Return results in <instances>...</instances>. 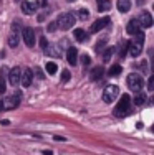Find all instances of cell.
<instances>
[{"mask_svg": "<svg viewBox=\"0 0 154 155\" xmlns=\"http://www.w3.org/2000/svg\"><path fill=\"white\" fill-rule=\"evenodd\" d=\"M88 15H90V12H88L86 8H81V10H80V18H81V20H86Z\"/></svg>", "mask_w": 154, "mask_h": 155, "instance_id": "obj_26", "label": "cell"}, {"mask_svg": "<svg viewBox=\"0 0 154 155\" xmlns=\"http://www.w3.org/2000/svg\"><path fill=\"white\" fill-rule=\"evenodd\" d=\"M115 48H113V46H109V48H106V50L104 51H103V61H104V63H108L109 60H111V54L113 53H115Z\"/></svg>", "mask_w": 154, "mask_h": 155, "instance_id": "obj_22", "label": "cell"}, {"mask_svg": "<svg viewBox=\"0 0 154 155\" xmlns=\"http://www.w3.org/2000/svg\"><path fill=\"white\" fill-rule=\"evenodd\" d=\"M20 101H22V93H15L13 96H9V99L3 102V106L9 107V109H17L18 104H20Z\"/></svg>", "mask_w": 154, "mask_h": 155, "instance_id": "obj_10", "label": "cell"}, {"mask_svg": "<svg viewBox=\"0 0 154 155\" xmlns=\"http://www.w3.org/2000/svg\"><path fill=\"white\" fill-rule=\"evenodd\" d=\"M119 96V87L115 86V84H109V86L104 87V91H103V101L104 102H115V99Z\"/></svg>", "mask_w": 154, "mask_h": 155, "instance_id": "obj_5", "label": "cell"}, {"mask_svg": "<svg viewBox=\"0 0 154 155\" xmlns=\"http://www.w3.org/2000/svg\"><path fill=\"white\" fill-rule=\"evenodd\" d=\"M45 53H46V54H50V56H53V58H60V56H61V53H60V46H58V45H46Z\"/></svg>", "mask_w": 154, "mask_h": 155, "instance_id": "obj_15", "label": "cell"}, {"mask_svg": "<svg viewBox=\"0 0 154 155\" xmlns=\"http://www.w3.org/2000/svg\"><path fill=\"white\" fill-rule=\"evenodd\" d=\"M43 2H45V0H43Z\"/></svg>", "mask_w": 154, "mask_h": 155, "instance_id": "obj_36", "label": "cell"}, {"mask_svg": "<svg viewBox=\"0 0 154 155\" xmlns=\"http://www.w3.org/2000/svg\"><path fill=\"white\" fill-rule=\"evenodd\" d=\"M121 71H123V68H121L119 64H113L111 68H109L108 74H109V76H118V74H119Z\"/></svg>", "mask_w": 154, "mask_h": 155, "instance_id": "obj_24", "label": "cell"}, {"mask_svg": "<svg viewBox=\"0 0 154 155\" xmlns=\"http://www.w3.org/2000/svg\"><path fill=\"white\" fill-rule=\"evenodd\" d=\"M126 31L129 33V35H138V33H141V23H139V20H131L129 23L126 25Z\"/></svg>", "mask_w": 154, "mask_h": 155, "instance_id": "obj_13", "label": "cell"}, {"mask_svg": "<svg viewBox=\"0 0 154 155\" xmlns=\"http://www.w3.org/2000/svg\"><path fill=\"white\" fill-rule=\"evenodd\" d=\"M136 38L133 40V41L129 43V53H131V56H139L141 54V51H142V45H144V35L142 33H138V35H134Z\"/></svg>", "mask_w": 154, "mask_h": 155, "instance_id": "obj_2", "label": "cell"}, {"mask_svg": "<svg viewBox=\"0 0 154 155\" xmlns=\"http://www.w3.org/2000/svg\"><path fill=\"white\" fill-rule=\"evenodd\" d=\"M128 83V87H129L131 91H142V86H144V79L141 78V74H138V73H133V74L128 76L126 79Z\"/></svg>", "mask_w": 154, "mask_h": 155, "instance_id": "obj_4", "label": "cell"}, {"mask_svg": "<svg viewBox=\"0 0 154 155\" xmlns=\"http://www.w3.org/2000/svg\"><path fill=\"white\" fill-rule=\"evenodd\" d=\"M104 74V68L103 66H96V68H93L91 69V74H90V78L93 81H98V79H101V76Z\"/></svg>", "mask_w": 154, "mask_h": 155, "instance_id": "obj_17", "label": "cell"}, {"mask_svg": "<svg viewBox=\"0 0 154 155\" xmlns=\"http://www.w3.org/2000/svg\"><path fill=\"white\" fill-rule=\"evenodd\" d=\"M35 73H36V76H38V78H40V79H43V73H42V71H40V69H38V68H35Z\"/></svg>", "mask_w": 154, "mask_h": 155, "instance_id": "obj_32", "label": "cell"}, {"mask_svg": "<svg viewBox=\"0 0 154 155\" xmlns=\"http://www.w3.org/2000/svg\"><path fill=\"white\" fill-rule=\"evenodd\" d=\"M73 36H75L76 41H85V38H86V31H85V30H81V28H76L75 33H73Z\"/></svg>", "mask_w": 154, "mask_h": 155, "instance_id": "obj_19", "label": "cell"}, {"mask_svg": "<svg viewBox=\"0 0 154 155\" xmlns=\"http://www.w3.org/2000/svg\"><path fill=\"white\" fill-rule=\"evenodd\" d=\"M67 2H75V0H67Z\"/></svg>", "mask_w": 154, "mask_h": 155, "instance_id": "obj_35", "label": "cell"}, {"mask_svg": "<svg viewBox=\"0 0 154 155\" xmlns=\"http://www.w3.org/2000/svg\"><path fill=\"white\" fill-rule=\"evenodd\" d=\"M81 63H83V66H88L91 63V58L88 56V54H83V56H81Z\"/></svg>", "mask_w": 154, "mask_h": 155, "instance_id": "obj_27", "label": "cell"}, {"mask_svg": "<svg viewBox=\"0 0 154 155\" xmlns=\"http://www.w3.org/2000/svg\"><path fill=\"white\" fill-rule=\"evenodd\" d=\"M45 69H46V73H48V74H56V71H58V66L55 64L53 61H48L45 64Z\"/></svg>", "mask_w": 154, "mask_h": 155, "instance_id": "obj_21", "label": "cell"}, {"mask_svg": "<svg viewBox=\"0 0 154 155\" xmlns=\"http://www.w3.org/2000/svg\"><path fill=\"white\" fill-rule=\"evenodd\" d=\"M56 25H58V28H61V30H70V28L75 25V15L73 13H61L60 17H58V20H56Z\"/></svg>", "mask_w": 154, "mask_h": 155, "instance_id": "obj_3", "label": "cell"}, {"mask_svg": "<svg viewBox=\"0 0 154 155\" xmlns=\"http://www.w3.org/2000/svg\"><path fill=\"white\" fill-rule=\"evenodd\" d=\"M32 81H33V71H32L30 68H25L23 71H22V76H20V83L23 87H28L32 84Z\"/></svg>", "mask_w": 154, "mask_h": 155, "instance_id": "obj_11", "label": "cell"}, {"mask_svg": "<svg viewBox=\"0 0 154 155\" xmlns=\"http://www.w3.org/2000/svg\"><path fill=\"white\" fill-rule=\"evenodd\" d=\"M43 155H53V152L51 150H43Z\"/></svg>", "mask_w": 154, "mask_h": 155, "instance_id": "obj_33", "label": "cell"}, {"mask_svg": "<svg viewBox=\"0 0 154 155\" xmlns=\"http://www.w3.org/2000/svg\"><path fill=\"white\" fill-rule=\"evenodd\" d=\"M58 28V25H56V21H51V23L48 25V31H55Z\"/></svg>", "mask_w": 154, "mask_h": 155, "instance_id": "obj_29", "label": "cell"}, {"mask_svg": "<svg viewBox=\"0 0 154 155\" xmlns=\"http://www.w3.org/2000/svg\"><path fill=\"white\" fill-rule=\"evenodd\" d=\"M22 38H23L27 46H33L35 45V30L32 27H25L22 31Z\"/></svg>", "mask_w": 154, "mask_h": 155, "instance_id": "obj_7", "label": "cell"}, {"mask_svg": "<svg viewBox=\"0 0 154 155\" xmlns=\"http://www.w3.org/2000/svg\"><path fill=\"white\" fill-rule=\"evenodd\" d=\"M109 7H111V2H109V0H98V10H100V12L109 10Z\"/></svg>", "mask_w": 154, "mask_h": 155, "instance_id": "obj_23", "label": "cell"}, {"mask_svg": "<svg viewBox=\"0 0 154 155\" xmlns=\"http://www.w3.org/2000/svg\"><path fill=\"white\" fill-rule=\"evenodd\" d=\"M20 76H22V68H18V66L12 68V71H10V74H9V83L12 84V86H17V84L20 83Z\"/></svg>", "mask_w": 154, "mask_h": 155, "instance_id": "obj_12", "label": "cell"}, {"mask_svg": "<svg viewBox=\"0 0 154 155\" xmlns=\"http://www.w3.org/2000/svg\"><path fill=\"white\" fill-rule=\"evenodd\" d=\"M109 23H111V18H109V17H103V18H100V20H96L93 25H91L90 33H98L100 30H103V28H106V27H108Z\"/></svg>", "mask_w": 154, "mask_h": 155, "instance_id": "obj_8", "label": "cell"}, {"mask_svg": "<svg viewBox=\"0 0 154 155\" xmlns=\"http://www.w3.org/2000/svg\"><path fill=\"white\" fill-rule=\"evenodd\" d=\"M40 46H42L43 50L46 48V38H40Z\"/></svg>", "mask_w": 154, "mask_h": 155, "instance_id": "obj_31", "label": "cell"}, {"mask_svg": "<svg viewBox=\"0 0 154 155\" xmlns=\"http://www.w3.org/2000/svg\"><path fill=\"white\" fill-rule=\"evenodd\" d=\"M67 58H68L70 64H76V61H78V50H76V48H68Z\"/></svg>", "mask_w": 154, "mask_h": 155, "instance_id": "obj_16", "label": "cell"}, {"mask_svg": "<svg viewBox=\"0 0 154 155\" xmlns=\"http://www.w3.org/2000/svg\"><path fill=\"white\" fill-rule=\"evenodd\" d=\"M7 91V86H5V79L3 78H0V94H3Z\"/></svg>", "mask_w": 154, "mask_h": 155, "instance_id": "obj_28", "label": "cell"}, {"mask_svg": "<svg viewBox=\"0 0 154 155\" xmlns=\"http://www.w3.org/2000/svg\"><path fill=\"white\" fill-rule=\"evenodd\" d=\"M20 36H22V31H20V28H18V21H13L12 31H10V35H9V46L15 48L18 45V41H20Z\"/></svg>", "mask_w": 154, "mask_h": 155, "instance_id": "obj_6", "label": "cell"}, {"mask_svg": "<svg viewBox=\"0 0 154 155\" xmlns=\"http://www.w3.org/2000/svg\"><path fill=\"white\" fill-rule=\"evenodd\" d=\"M116 7H118V10L121 13H126V12H129V8H131V2L129 0H118V2H116Z\"/></svg>", "mask_w": 154, "mask_h": 155, "instance_id": "obj_18", "label": "cell"}, {"mask_svg": "<svg viewBox=\"0 0 154 155\" xmlns=\"http://www.w3.org/2000/svg\"><path fill=\"white\" fill-rule=\"evenodd\" d=\"M148 89L152 91L154 89V78H149V83H148Z\"/></svg>", "mask_w": 154, "mask_h": 155, "instance_id": "obj_30", "label": "cell"}, {"mask_svg": "<svg viewBox=\"0 0 154 155\" xmlns=\"http://www.w3.org/2000/svg\"><path fill=\"white\" fill-rule=\"evenodd\" d=\"M70 78H71L70 71H68V69H63V71H61V81H63V83H68Z\"/></svg>", "mask_w": 154, "mask_h": 155, "instance_id": "obj_25", "label": "cell"}, {"mask_svg": "<svg viewBox=\"0 0 154 155\" xmlns=\"http://www.w3.org/2000/svg\"><path fill=\"white\" fill-rule=\"evenodd\" d=\"M144 102H146V94L142 93V91H138L136 96H134V104L141 106V104H144Z\"/></svg>", "mask_w": 154, "mask_h": 155, "instance_id": "obj_20", "label": "cell"}, {"mask_svg": "<svg viewBox=\"0 0 154 155\" xmlns=\"http://www.w3.org/2000/svg\"><path fill=\"white\" fill-rule=\"evenodd\" d=\"M5 109V106H3V101H0V110H3Z\"/></svg>", "mask_w": 154, "mask_h": 155, "instance_id": "obj_34", "label": "cell"}, {"mask_svg": "<svg viewBox=\"0 0 154 155\" xmlns=\"http://www.w3.org/2000/svg\"><path fill=\"white\" fill-rule=\"evenodd\" d=\"M43 3L45 2L38 3V2H28V0H23V2H22V10H23L27 15H32V13H35L36 8H38L40 5H43Z\"/></svg>", "mask_w": 154, "mask_h": 155, "instance_id": "obj_9", "label": "cell"}, {"mask_svg": "<svg viewBox=\"0 0 154 155\" xmlns=\"http://www.w3.org/2000/svg\"><path fill=\"white\" fill-rule=\"evenodd\" d=\"M139 23H141V27H144V28H151L152 27V17H151V13H149V12H142Z\"/></svg>", "mask_w": 154, "mask_h": 155, "instance_id": "obj_14", "label": "cell"}, {"mask_svg": "<svg viewBox=\"0 0 154 155\" xmlns=\"http://www.w3.org/2000/svg\"><path fill=\"white\" fill-rule=\"evenodd\" d=\"M129 109H131V97L128 94H123L119 97V102L115 107V116L116 117H124L129 112Z\"/></svg>", "mask_w": 154, "mask_h": 155, "instance_id": "obj_1", "label": "cell"}]
</instances>
